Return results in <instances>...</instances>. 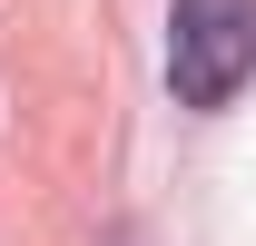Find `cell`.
<instances>
[{
	"mask_svg": "<svg viewBox=\"0 0 256 246\" xmlns=\"http://www.w3.org/2000/svg\"><path fill=\"white\" fill-rule=\"evenodd\" d=\"M256 69V0H178L168 10V89L178 108H226Z\"/></svg>",
	"mask_w": 256,
	"mask_h": 246,
	"instance_id": "1",
	"label": "cell"
}]
</instances>
